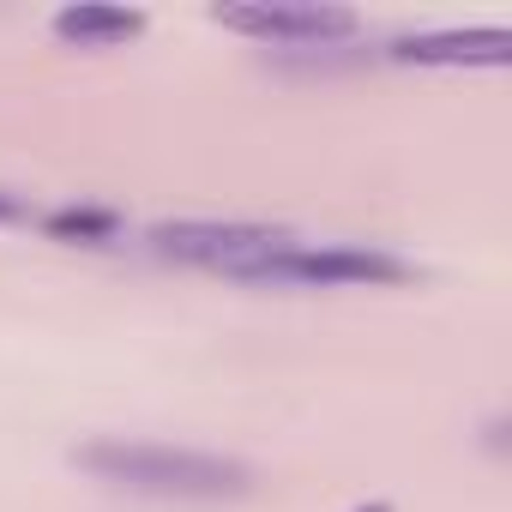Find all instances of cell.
<instances>
[{
	"label": "cell",
	"mask_w": 512,
	"mask_h": 512,
	"mask_svg": "<svg viewBox=\"0 0 512 512\" xmlns=\"http://www.w3.org/2000/svg\"><path fill=\"white\" fill-rule=\"evenodd\" d=\"M296 235L278 229V223H217V217H175V223H157L151 229V247L169 253V260H193V266H211V272H229L241 278L253 260H266V253L290 247Z\"/></svg>",
	"instance_id": "3"
},
{
	"label": "cell",
	"mask_w": 512,
	"mask_h": 512,
	"mask_svg": "<svg viewBox=\"0 0 512 512\" xmlns=\"http://www.w3.org/2000/svg\"><path fill=\"white\" fill-rule=\"evenodd\" d=\"M356 512H392V500H362Z\"/></svg>",
	"instance_id": "9"
},
{
	"label": "cell",
	"mask_w": 512,
	"mask_h": 512,
	"mask_svg": "<svg viewBox=\"0 0 512 512\" xmlns=\"http://www.w3.org/2000/svg\"><path fill=\"white\" fill-rule=\"evenodd\" d=\"M73 464L109 488L151 494V500H241L253 488V470L241 458L199 452V446H163V440H127V434L85 440Z\"/></svg>",
	"instance_id": "1"
},
{
	"label": "cell",
	"mask_w": 512,
	"mask_h": 512,
	"mask_svg": "<svg viewBox=\"0 0 512 512\" xmlns=\"http://www.w3.org/2000/svg\"><path fill=\"white\" fill-rule=\"evenodd\" d=\"M115 229H121V217L97 211V205H67L49 217V235H61V241H109Z\"/></svg>",
	"instance_id": "7"
},
{
	"label": "cell",
	"mask_w": 512,
	"mask_h": 512,
	"mask_svg": "<svg viewBox=\"0 0 512 512\" xmlns=\"http://www.w3.org/2000/svg\"><path fill=\"white\" fill-rule=\"evenodd\" d=\"M7 217H19V199H13L7 187H0V223H7Z\"/></svg>",
	"instance_id": "8"
},
{
	"label": "cell",
	"mask_w": 512,
	"mask_h": 512,
	"mask_svg": "<svg viewBox=\"0 0 512 512\" xmlns=\"http://www.w3.org/2000/svg\"><path fill=\"white\" fill-rule=\"evenodd\" d=\"M410 266L380 247H350V241H290L266 260H253L241 284H296V290H356V284H404Z\"/></svg>",
	"instance_id": "2"
},
{
	"label": "cell",
	"mask_w": 512,
	"mask_h": 512,
	"mask_svg": "<svg viewBox=\"0 0 512 512\" xmlns=\"http://www.w3.org/2000/svg\"><path fill=\"white\" fill-rule=\"evenodd\" d=\"M151 19L139 7H109V0H79V7H61L49 19V31L67 43V49H115V43H133Z\"/></svg>",
	"instance_id": "6"
},
{
	"label": "cell",
	"mask_w": 512,
	"mask_h": 512,
	"mask_svg": "<svg viewBox=\"0 0 512 512\" xmlns=\"http://www.w3.org/2000/svg\"><path fill=\"white\" fill-rule=\"evenodd\" d=\"M211 19L235 37L278 43V49H326L362 31L350 7H320V0H241V7H217Z\"/></svg>",
	"instance_id": "4"
},
{
	"label": "cell",
	"mask_w": 512,
	"mask_h": 512,
	"mask_svg": "<svg viewBox=\"0 0 512 512\" xmlns=\"http://www.w3.org/2000/svg\"><path fill=\"white\" fill-rule=\"evenodd\" d=\"M392 61H410V67H506L512 61V31H500V25L416 31V37L392 43Z\"/></svg>",
	"instance_id": "5"
}]
</instances>
